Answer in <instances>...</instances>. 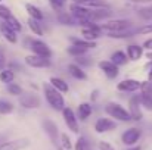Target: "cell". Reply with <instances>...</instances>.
Listing matches in <instances>:
<instances>
[{
  "instance_id": "6da1fadb",
  "label": "cell",
  "mask_w": 152,
  "mask_h": 150,
  "mask_svg": "<svg viewBox=\"0 0 152 150\" xmlns=\"http://www.w3.org/2000/svg\"><path fill=\"white\" fill-rule=\"evenodd\" d=\"M43 94H45V99L49 103L53 110H61L65 107V99L62 96L61 91H58L55 87H52L50 83H45L43 84Z\"/></svg>"
},
{
  "instance_id": "7a4b0ae2",
  "label": "cell",
  "mask_w": 152,
  "mask_h": 150,
  "mask_svg": "<svg viewBox=\"0 0 152 150\" xmlns=\"http://www.w3.org/2000/svg\"><path fill=\"white\" fill-rule=\"evenodd\" d=\"M105 112L108 113L109 118H112L114 121H120V122H130L132 116L130 112L120 103L117 101H109L105 104Z\"/></svg>"
},
{
  "instance_id": "3957f363",
  "label": "cell",
  "mask_w": 152,
  "mask_h": 150,
  "mask_svg": "<svg viewBox=\"0 0 152 150\" xmlns=\"http://www.w3.org/2000/svg\"><path fill=\"white\" fill-rule=\"evenodd\" d=\"M99 27L103 31V34L114 33V31H124V30L132 28V21H129V19H111V21H106L103 24H99Z\"/></svg>"
},
{
  "instance_id": "277c9868",
  "label": "cell",
  "mask_w": 152,
  "mask_h": 150,
  "mask_svg": "<svg viewBox=\"0 0 152 150\" xmlns=\"http://www.w3.org/2000/svg\"><path fill=\"white\" fill-rule=\"evenodd\" d=\"M62 118H64V122H65L66 128H68L71 133H74V134H80V125H78V119H77V115H75V112H74L71 107L65 106V107L62 109Z\"/></svg>"
},
{
  "instance_id": "5b68a950",
  "label": "cell",
  "mask_w": 152,
  "mask_h": 150,
  "mask_svg": "<svg viewBox=\"0 0 152 150\" xmlns=\"http://www.w3.org/2000/svg\"><path fill=\"white\" fill-rule=\"evenodd\" d=\"M139 99H140L142 107L152 112V83L151 81L146 80V81H142V83H140V94H139Z\"/></svg>"
},
{
  "instance_id": "8992f818",
  "label": "cell",
  "mask_w": 152,
  "mask_h": 150,
  "mask_svg": "<svg viewBox=\"0 0 152 150\" xmlns=\"http://www.w3.org/2000/svg\"><path fill=\"white\" fill-rule=\"evenodd\" d=\"M142 138V130L137 127H132L129 130H126L121 134V143L127 147H133L139 143V140Z\"/></svg>"
},
{
  "instance_id": "52a82bcc",
  "label": "cell",
  "mask_w": 152,
  "mask_h": 150,
  "mask_svg": "<svg viewBox=\"0 0 152 150\" xmlns=\"http://www.w3.org/2000/svg\"><path fill=\"white\" fill-rule=\"evenodd\" d=\"M68 10H69V13L72 15V18L75 19V22L77 21H90V15H92V9L90 7H86V6H83V4H77V3H69V6H68Z\"/></svg>"
},
{
  "instance_id": "ba28073f",
  "label": "cell",
  "mask_w": 152,
  "mask_h": 150,
  "mask_svg": "<svg viewBox=\"0 0 152 150\" xmlns=\"http://www.w3.org/2000/svg\"><path fill=\"white\" fill-rule=\"evenodd\" d=\"M130 112V116H132V121H142L143 119V112H142V104H140V99H139V94H133L130 99H129V109Z\"/></svg>"
},
{
  "instance_id": "9c48e42d",
  "label": "cell",
  "mask_w": 152,
  "mask_h": 150,
  "mask_svg": "<svg viewBox=\"0 0 152 150\" xmlns=\"http://www.w3.org/2000/svg\"><path fill=\"white\" fill-rule=\"evenodd\" d=\"M42 127H43L45 133L48 134V137H49V140L52 141V144H53V146H58V143H59V136H61V134H59V130H58L56 122H53L52 119L46 118V119H43Z\"/></svg>"
},
{
  "instance_id": "30bf717a",
  "label": "cell",
  "mask_w": 152,
  "mask_h": 150,
  "mask_svg": "<svg viewBox=\"0 0 152 150\" xmlns=\"http://www.w3.org/2000/svg\"><path fill=\"white\" fill-rule=\"evenodd\" d=\"M30 49L33 51V54H37V56H42V57H48L50 59L52 57V50L49 47L48 43H45L43 40H31L30 41Z\"/></svg>"
},
{
  "instance_id": "8fae6325",
  "label": "cell",
  "mask_w": 152,
  "mask_h": 150,
  "mask_svg": "<svg viewBox=\"0 0 152 150\" xmlns=\"http://www.w3.org/2000/svg\"><path fill=\"white\" fill-rule=\"evenodd\" d=\"M93 128L98 134H105V133L117 130V121H114L112 118H98Z\"/></svg>"
},
{
  "instance_id": "7c38bea8",
  "label": "cell",
  "mask_w": 152,
  "mask_h": 150,
  "mask_svg": "<svg viewBox=\"0 0 152 150\" xmlns=\"http://www.w3.org/2000/svg\"><path fill=\"white\" fill-rule=\"evenodd\" d=\"M19 104L25 109H39L42 106V99L33 93H22L19 96Z\"/></svg>"
},
{
  "instance_id": "4fadbf2b",
  "label": "cell",
  "mask_w": 152,
  "mask_h": 150,
  "mask_svg": "<svg viewBox=\"0 0 152 150\" xmlns=\"http://www.w3.org/2000/svg\"><path fill=\"white\" fill-rule=\"evenodd\" d=\"M25 63L30 68H36V69H45V68H49L52 65L50 59L42 57V56H37V54H28L25 57Z\"/></svg>"
},
{
  "instance_id": "5bb4252c",
  "label": "cell",
  "mask_w": 152,
  "mask_h": 150,
  "mask_svg": "<svg viewBox=\"0 0 152 150\" xmlns=\"http://www.w3.org/2000/svg\"><path fill=\"white\" fill-rule=\"evenodd\" d=\"M140 83L142 81H139V80L127 78V80H123L121 83L117 84V90L121 93H136L140 90Z\"/></svg>"
},
{
  "instance_id": "9a60e30c",
  "label": "cell",
  "mask_w": 152,
  "mask_h": 150,
  "mask_svg": "<svg viewBox=\"0 0 152 150\" xmlns=\"http://www.w3.org/2000/svg\"><path fill=\"white\" fill-rule=\"evenodd\" d=\"M31 141L28 138H16V140H10V141H4L0 144V150H24L30 147Z\"/></svg>"
},
{
  "instance_id": "2e32d148",
  "label": "cell",
  "mask_w": 152,
  "mask_h": 150,
  "mask_svg": "<svg viewBox=\"0 0 152 150\" xmlns=\"http://www.w3.org/2000/svg\"><path fill=\"white\" fill-rule=\"evenodd\" d=\"M98 66H99V69H101L109 80H115V78L118 77V74H120L118 66H117L115 63H112L111 60H101V62L98 63Z\"/></svg>"
},
{
  "instance_id": "e0dca14e",
  "label": "cell",
  "mask_w": 152,
  "mask_h": 150,
  "mask_svg": "<svg viewBox=\"0 0 152 150\" xmlns=\"http://www.w3.org/2000/svg\"><path fill=\"white\" fill-rule=\"evenodd\" d=\"M92 113H93V107H92L90 103L83 101V103H80V104L77 106L75 115H77V119H78V121H83V122L87 121V119L92 116Z\"/></svg>"
},
{
  "instance_id": "ac0fdd59",
  "label": "cell",
  "mask_w": 152,
  "mask_h": 150,
  "mask_svg": "<svg viewBox=\"0 0 152 150\" xmlns=\"http://www.w3.org/2000/svg\"><path fill=\"white\" fill-rule=\"evenodd\" d=\"M81 36L84 40H89V41H96L98 38H101L103 34V31L101 30L99 25L93 27V28H81Z\"/></svg>"
},
{
  "instance_id": "d6986e66",
  "label": "cell",
  "mask_w": 152,
  "mask_h": 150,
  "mask_svg": "<svg viewBox=\"0 0 152 150\" xmlns=\"http://www.w3.org/2000/svg\"><path fill=\"white\" fill-rule=\"evenodd\" d=\"M68 72L71 74V77H74L75 80H80V81H86L87 80V74L84 72L83 66L77 65V63H69L68 65Z\"/></svg>"
},
{
  "instance_id": "ffe728a7",
  "label": "cell",
  "mask_w": 152,
  "mask_h": 150,
  "mask_svg": "<svg viewBox=\"0 0 152 150\" xmlns=\"http://www.w3.org/2000/svg\"><path fill=\"white\" fill-rule=\"evenodd\" d=\"M127 57H129V60H133V62H136V60H139L142 56H143V47L142 46H139V44H129L127 46Z\"/></svg>"
},
{
  "instance_id": "44dd1931",
  "label": "cell",
  "mask_w": 152,
  "mask_h": 150,
  "mask_svg": "<svg viewBox=\"0 0 152 150\" xmlns=\"http://www.w3.org/2000/svg\"><path fill=\"white\" fill-rule=\"evenodd\" d=\"M0 31H1V34H3V37H4V40L6 41H9L10 44H16L18 43V33H15L12 28H9L4 22L0 25Z\"/></svg>"
},
{
  "instance_id": "7402d4cb",
  "label": "cell",
  "mask_w": 152,
  "mask_h": 150,
  "mask_svg": "<svg viewBox=\"0 0 152 150\" xmlns=\"http://www.w3.org/2000/svg\"><path fill=\"white\" fill-rule=\"evenodd\" d=\"M69 41L72 46H77V47H81V49H95L96 47V41H89V40H84L83 37H69Z\"/></svg>"
},
{
  "instance_id": "603a6c76",
  "label": "cell",
  "mask_w": 152,
  "mask_h": 150,
  "mask_svg": "<svg viewBox=\"0 0 152 150\" xmlns=\"http://www.w3.org/2000/svg\"><path fill=\"white\" fill-rule=\"evenodd\" d=\"M25 10L28 12V16L33 18V19H37V21H43L45 19V13L42 12V9L37 7L36 4H33V3H27L25 4Z\"/></svg>"
},
{
  "instance_id": "cb8c5ba5",
  "label": "cell",
  "mask_w": 152,
  "mask_h": 150,
  "mask_svg": "<svg viewBox=\"0 0 152 150\" xmlns=\"http://www.w3.org/2000/svg\"><path fill=\"white\" fill-rule=\"evenodd\" d=\"M49 83H50L52 87H55V88H56L58 91H61L62 94L69 91V86H68V83H66V81H64V80H62V78H59V77H52Z\"/></svg>"
},
{
  "instance_id": "d4e9b609",
  "label": "cell",
  "mask_w": 152,
  "mask_h": 150,
  "mask_svg": "<svg viewBox=\"0 0 152 150\" xmlns=\"http://www.w3.org/2000/svg\"><path fill=\"white\" fill-rule=\"evenodd\" d=\"M111 62H112V63H115V65L120 68V66H123V65H127L129 57H127V54H126L124 51L117 50V51H114V53L111 54Z\"/></svg>"
},
{
  "instance_id": "484cf974",
  "label": "cell",
  "mask_w": 152,
  "mask_h": 150,
  "mask_svg": "<svg viewBox=\"0 0 152 150\" xmlns=\"http://www.w3.org/2000/svg\"><path fill=\"white\" fill-rule=\"evenodd\" d=\"M136 34V30L132 31L130 30H124V31H114V33H106V37L109 38H117V40H121V38H130Z\"/></svg>"
},
{
  "instance_id": "4316f807",
  "label": "cell",
  "mask_w": 152,
  "mask_h": 150,
  "mask_svg": "<svg viewBox=\"0 0 152 150\" xmlns=\"http://www.w3.org/2000/svg\"><path fill=\"white\" fill-rule=\"evenodd\" d=\"M28 28L31 30V33H33L34 36H39V37H42V36H43V27H42V21H37V19L28 18Z\"/></svg>"
},
{
  "instance_id": "83f0119b",
  "label": "cell",
  "mask_w": 152,
  "mask_h": 150,
  "mask_svg": "<svg viewBox=\"0 0 152 150\" xmlns=\"http://www.w3.org/2000/svg\"><path fill=\"white\" fill-rule=\"evenodd\" d=\"M3 22H4L9 28H12L15 33H21V31H22V25H21V22H19L18 18H15L13 15H10L9 18H6Z\"/></svg>"
},
{
  "instance_id": "f1b7e54d",
  "label": "cell",
  "mask_w": 152,
  "mask_h": 150,
  "mask_svg": "<svg viewBox=\"0 0 152 150\" xmlns=\"http://www.w3.org/2000/svg\"><path fill=\"white\" fill-rule=\"evenodd\" d=\"M58 21H59V24H62V25H69V27L77 24L75 19L72 18V15L68 13V12H61V13H58Z\"/></svg>"
},
{
  "instance_id": "f546056e",
  "label": "cell",
  "mask_w": 152,
  "mask_h": 150,
  "mask_svg": "<svg viewBox=\"0 0 152 150\" xmlns=\"http://www.w3.org/2000/svg\"><path fill=\"white\" fill-rule=\"evenodd\" d=\"M13 80H15V72L9 68V69H1L0 71V81L1 83H4V84H10V83H13Z\"/></svg>"
},
{
  "instance_id": "4dcf8cb0",
  "label": "cell",
  "mask_w": 152,
  "mask_h": 150,
  "mask_svg": "<svg viewBox=\"0 0 152 150\" xmlns=\"http://www.w3.org/2000/svg\"><path fill=\"white\" fill-rule=\"evenodd\" d=\"M59 143H61V149L62 150H72L74 149V144L69 138V136L66 133H62L59 136Z\"/></svg>"
},
{
  "instance_id": "1f68e13d",
  "label": "cell",
  "mask_w": 152,
  "mask_h": 150,
  "mask_svg": "<svg viewBox=\"0 0 152 150\" xmlns=\"http://www.w3.org/2000/svg\"><path fill=\"white\" fill-rule=\"evenodd\" d=\"M72 150H92V149H90V143H89V140H87L84 136H80V137L75 140V143H74V149Z\"/></svg>"
},
{
  "instance_id": "d6a6232c",
  "label": "cell",
  "mask_w": 152,
  "mask_h": 150,
  "mask_svg": "<svg viewBox=\"0 0 152 150\" xmlns=\"http://www.w3.org/2000/svg\"><path fill=\"white\" fill-rule=\"evenodd\" d=\"M13 109H15L13 103H10L6 99H0V115H9L13 112Z\"/></svg>"
},
{
  "instance_id": "836d02e7",
  "label": "cell",
  "mask_w": 152,
  "mask_h": 150,
  "mask_svg": "<svg viewBox=\"0 0 152 150\" xmlns=\"http://www.w3.org/2000/svg\"><path fill=\"white\" fill-rule=\"evenodd\" d=\"M48 1H49L50 7L56 13L64 12V7H65V4H66V0H48Z\"/></svg>"
},
{
  "instance_id": "e575fe53",
  "label": "cell",
  "mask_w": 152,
  "mask_h": 150,
  "mask_svg": "<svg viewBox=\"0 0 152 150\" xmlns=\"http://www.w3.org/2000/svg\"><path fill=\"white\" fill-rule=\"evenodd\" d=\"M66 53L68 54H71L72 57H80V56H84L86 53H87V50L86 49H81V47H77V46H69L68 49H66Z\"/></svg>"
},
{
  "instance_id": "d590c367",
  "label": "cell",
  "mask_w": 152,
  "mask_h": 150,
  "mask_svg": "<svg viewBox=\"0 0 152 150\" xmlns=\"http://www.w3.org/2000/svg\"><path fill=\"white\" fill-rule=\"evenodd\" d=\"M139 16L142 18V19H145V21H152V4L151 6H145V7H140L139 9Z\"/></svg>"
},
{
  "instance_id": "8d00e7d4",
  "label": "cell",
  "mask_w": 152,
  "mask_h": 150,
  "mask_svg": "<svg viewBox=\"0 0 152 150\" xmlns=\"http://www.w3.org/2000/svg\"><path fill=\"white\" fill-rule=\"evenodd\" d=\"M6 90H7V93H9V94H12V96H21V94L24 93L22 87H21V86H18V84H15V83L7 84Z\"/></svg>"
},
{
  "instance_id": "74e56055",
  "label": "cell",
  "mask_w": 152,
  "mask_h": 150,
  "mask_svg": "<svg viewBox=\"0 0 152 150\" xmlns=\"http://www.w3.org/2000/svg\"><path fill=\"white\" fill-rule=\"evenodd\" d=\"M136 34H152V21L149 24H145L136 30Z\"/></svg>"
},
{
  "instance_id": "f35d334b",
  "label": "cell",
  "mask_w": 152,
  "mask_h": 150,
  "mask_svg": "<svg viewBox=\"0 0 152 150\" xmlns=\"http://www.w3.org/2000/svg\"><path fill=\"white\" fill-rule=\"evenodd\" d=\"M10 15H12V10H10L7 6H4V4H1V3H0V18L4 21V19H6V18H9Z\"/></svg>"
},
{
  "instance_id": "ab89813d",
  "label": "cell",
  "mask_w": 152,
  "mask_h": 150,
  "mask_svg": "<svg viewBox=\"0 0 152 150\" xmlns=\"http://www.w3.org/2000/svg\"><path fill=\"white\" fill-rule=\"evenodd\" d=\"M98 149L99 150H115V147L111 143H108V141H99L98 143Z\"/></svg>"
},
{
  "instance_id": "60d3db41",
  "label": "cell",
  "mask_w": 152,
  "mask_h": 150,
  "mask_svg": "<svg viewBox=\"0 0 152 150\" xmlns=\"http://www.w3.org/2000/svg\"><path fill=\"white\" fill-rule=\"evenodd\" d=\"M6 66V53H4V49L0 46V71L4 69Z\"/></svg>"
},
{
  "instance_id": "b9f144b4",
  "label": "cell",
  "mask_w": 152,
  "mask_h": 150,
  "mask_svg": "<svg viewBox=\"0 0 152 150\" xmlns=\"http://www.w3.org/2000/svg\"><path fill=\"white\" fill-rule=\"evenodd\" d=\"M142 47H143V50H148V51H151V50H152V37H151V38H146V40L143 41Z\"/></svg>"
},
{
  "instance_id": "7bdbcfd3",
  "label": "cell",
  "mask_w": 152,
  "mask_h": 150,
  "mask_svg": "<svg viewBox=\"0 0 152 150\" xmlns=\"http://www.w3.org/2000/svg\"><path fill=\"white\" fill-rule=\"evenodd\" d=\"M98 97H99V90H93L90 93V101H96Z\"/></svg>"
},
{
  "instance_id": "ee69618b",
  "label": "cell",
  "mask_w": 152,
  "mask_h": 150,
  "mask_svg": "<svg viewBox=\"0 0 152 150\" xmlns=\"http://www.w3.org/2000/svg\"><path fill=\"white\" fill-rule=\"evenodd\" d=\"M127 1H132V3H136V4H143V3H151L152 0H127Z\"/></svg>"
},
{
  "instance_id": "f6af8a7d",
  "label": "cell",
  "mask_w": 152,
  "mask_h": 150,
  "mask_svg": "<svg viewBox=\"0 0 152 150\" xmlns=\"http://www.w3.org/2000/svg\"><path fill=\"white\" fill-rule=\"evenodd\" d=\"M146 59H149V60H152V50H151V51H148V53H146Z\"/></svg>"
},
{
  "instance_id": "bcb514c9",
  "label": "cell",
  "mask_w": 152,
  "mask_h": 150,
  "mask_svg": "<svg viewBox=\"0 0 152 150\" xmlns=\"http://www.w3.org/2000/svg\"><path fill=\"white\" fill-rule=\"evenodd\" d=\"M127 150H140V147H134L133 146V147H130V149H127Z\"/></svg>"
},
{
  "instance_id": "7dc6e473",
  "label": "cell",
  "mask_w": 152,
  "mask_h": 150,
  "mask_svg": "<svg viewBox=\"0 0 152 150\" xmlns=\"http://www.w3.org/2000/svg\"><path fill=\"white\" fill-rule=\"evenodd\" d=\"M0 1H1V0H0Z\"/></svg>"
}]
</instances>
